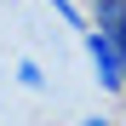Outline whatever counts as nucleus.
<instances>
[{
	"label": "nucleus",
	"mask_w": 126,
	"mask_h": 126,
	"mask_svg": "<svg viewBox=\"0 0 126 126\" xmlns=\"http://www.w3.org/2000/svg\"><path fill=\"white\" fill-rule=\"evenodd\" d=\"M86 46H92V63H97V80H103V86H126V69H120V52H115V40L109 34H103V29H92L86 34Z\"/></svg>",
	"instance_id": "obj_1"
},
{
	"label": "nucleus",
	"mask_w": 126,
	"mask_h": 126,
	"mask_svg": "<svg viewBox=\"0 0 126 126\" xmlns=\"http://www.w3.org/2000/svg\"><path fill=\"white\" fill-rule=\"evenodd\" d=\"M86 126H109V120H97V115H92V120H86Z\"/></svg>",
	"instance_id": "obj_4"
},
{
	"label": "nucleus",
	"mask_w": 126,
	"mask_h": 126,
	"mask_svg": "<svg viewBox=\"0 0 126 126\" xmlns=\"http://www.w3.org/2000/svg\"><path fill=\"white\" fill-rule=\"evenodd\" d=\"M103 34L115 40V52H120V69H126V17H115V23H103Z\"/></svg>",
	"instance_id": "obj_3"
},
{
	"label": "nucleus",
	"mask_w": 126,
	"mask_h": 126,
	"mask_svg": "<svg viewBox=\"0 0 126 126\" xmlns=\"http://www.w3.org/2000/svg\"><path fill=\"white\" fill-rule=\"evenodd\" d=\"M97 23H115V17H126V0H92Z\"/></svg>",
	"instance_id": "obj_2"
}]
</instances>
